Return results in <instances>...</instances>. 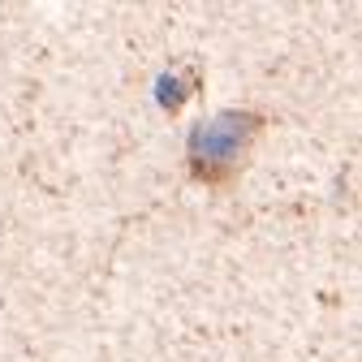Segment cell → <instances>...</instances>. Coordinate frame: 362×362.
I'll return each instance as SVG.
<instances>
[{"label": "cell", "instance_id": "6da1fadb", "mask_svg": "<svg viewBox=\"0 0 362 362\" xmlns=\"http://www.w3.org/2000/svg\"><path fill=\"white\" fill-rule=\"evenodd\" d=\"M263 134V112L255 108H224L207 121H199L186 139V168L203 186L233 181L250 156V147Z\"/></svg>", "mask_w": 362, "mask_h": 362}, {"label": "cell", "instance_id": "7a4b0ae2", "mask_svg": "<svg viewBox=\"0 0 362 362\" xmlns=\"http://www.w3.org/2000/svg\"><path fill=\"white\" fill-rule=\"evenodd\" d=\"M190 86H194V82H181V74H173V69H168V74L160 78V104H164L168 112H173V108H181V100L190 95Z\"/></svg>", "mask_w": 362, "mask_h": 362}]
</instances>
